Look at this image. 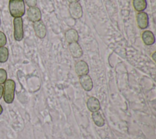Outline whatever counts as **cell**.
<instances>
[{
  "label": "cell",
  "mask_w": 156,
  "mask_h": 139,
  "mask_svg": "<svg viewBox=\"0 0 156 139\" xmlns=\"http://www.w3.org/2000/svg\"><path fill=\"white\" fill-rule=\"evenodd\" d=\"M9 10L13 18H21L25 13L24 0H9Z\"/></svg>",
  "instance_id": "cell-1"
},
{
  "label": "cell",
  "mask_w": 156,
  "mask_h": 139,
  "mask_svg": "<svg viewBox=\"0 0 156 139\" xmlns=\"http://www.w3.org/2000/svg\"><path fill=\"white\" fill-rule=\"evenodd\" d=\"M15 82L12 79H7L4 82L3 98L4 101L7 104L13 102L15 98Z\"/></svg>",
  "instance_id": "cell-2"
},
{
  "label": "cell",
  "mask_w": 156,
  "mask_h": 139,
  "mask_svg": "<svg viewBox=\"0 0 156 139\" xmlns=\"http://www.w3.org/2000/svg\"><path fill=\"white\" fill-rule=\"evenodd\" d=\"M13 23L14 38L16 41H20L24 37L23 19L22 18H14Z\"/></svg>",
  "instance_id": "cell-3"
},
{
  "label": "cell",
  "mask_w": 156,
  "mask_h": 139,
  "mask_svg": "<svg viewBox=\"0 0 156 139\" xmlns=\"http://www.w3.org/2000/svg\"><path fill=\"white\" fill-rule=\"evenodd\" d=\"M69 13L72 18L79 20L83 15V9L80 4L77 2L70 3L69 5Z\"/></svg>",
  "instance_id": "cell-4"
},
{
  "label": "cell",
  "mask_w": 156,
  "mask_h": 139,
  "mask_svg": "<svg viewBox=\"0 0 156 139\" xmlns=\"http://www.w3.org/2000/svg\"><path fill=\"white\" fill-rule=\"evenodd\" d=\"M33 28L35 34L37 37L43 39L46 35V27L43 21L41 20L34 22L33 24Z\"/></svg>",
  "instance_id": "cell-5"
},
{
  "label": "cell",
  "mask_w": 156,
  "mask_h": 139,
  "mask_svg": "<svg viewBox=\"0 0 156 139\" xmlns=\"http://www.w3.org/2000/svg\"><path fill=\"white\" fill-rule=\"evenodd\" d=\"M27 16L29 21L34 23L41 20V13L40 9L36 6L29 7L27 11Z\"/></svg>",
  "instance_id": "cell-6"
},
{
  "label": "cell",
  "mask_w": 156,
  "mask_h": 139,
  "mask_svg": "<svg viewBox=\"0 0 156 139\" xmlns=\"http://www.w3.org/2000/svg\"><path fill=\"white\" fill-rule=\"evenodd\" d=\"M136 23L138 27L141 29H146L149 25V17L144 12H138L136 15Z\"/></svg>",
  "instance_id": "cell-7"
},
{
  "label": "cell",
  "mask_w": 156,
  "mask_h": 139,
  "mask_svg": "<svg viewBox=\"0 0 156 139\" xmlns=\"http://www.w3.org/2000/svg\"><path fill=\"white\" fill-rule=\"evenodd\" d=\"M79 82L82 87L87 91H91L93 87L92 79L88 74L79 76Z\"/></svg>",
  "instance_id": "cell-8"
},
{
  "label": "cell",
  "mask_w": 156,
  "mask_h": 139,
  "mask_svg": "<svg viewBox=\"0 0 156 139\" xmlns=\"http://www.w3.org/2000/svg\"><path fill=\"white\" fill-rule=\"evenodd\" d=\"M75 71L79 76L87 74L89 72L88 65L83 60L78 61L75 65Z\"/></svg>",
  "instance_id": "cell-9"
},
{
  "label": "cell",
  "mask_w": 156,
  "mask_h": 139,
  "mask_svg": "<svg viewBox=\"0 0 156 139\" xmlns=\"http://www.w3.org/2000/svg\"><path fill=\"white\" fill-rule=\"evenodd\" d=\"M68 48L71 55L74 58H80L83 55L82 49L77 42L69 43Z\"/></svg>",
  "instance_id": "cell-10"
},
{
  "label": "cell",
  "mask_w": 156,
  "mask_h": 139,
  "mask_svg": "<svg viewBox=\"0 0 156 139\" xmlns=\"http://www.w3.org/2000/svg\"><path fill=\"white\" fill-rule=\"evenodd\" d=\"M87 106L88 110L91 112H98L101 108L99 100L93 96L88 98L87 102Z\"/></svg>",
  "instance_id": "cell-11"
},
{
  "label": "cell",
  "mask_w": 156,
  "mask_h": 139,
  "mask_svg": "<svg viewBox=\"0 0 156 139\" xmlns=\"http://www.w3.org/2000/svg\"><path fill=\"white\" fill-rule=\"evenodd\" d=\"M141 38L143 40V41L146 45L150 46L153 45L155 43V36L152 32L151 30H144L142 33Z\"/></svg>",
  "instance_id": "cell-12"
},
{
  "label": "cell",
  "mask_w": 156,
  "mask_h": 139,
  "mask_svg": "<svg viewBox=\"0 0 156 139\" xmlns=\"http://www.w3.org/2000/svg\"><path fill=\"white\" fill-rule=\"evenodd\" d=\"M65 38L68 43L77 42L79 40V34L74 29H70L66 31L65 34Z\"/></svg>",
  "instance_id": "cell-13"
},
{
  "label": "cell",
  "mask_w": 156,
  "mask_h": 139,
  "mask_svg": "<svg viewBox=\"0 0 156 139\" xmlns=\"http://www.w3.org/2000/svg\"><path fill=\"white\" fill-rule=\"evenodd\" d=\"M132 4L135 10L138 12H143L147 7L146 0H133Z\"/></svg>",
  "instance_id": "cell-14"
},
{
  "label": "cell",
  "mask_w": 156,
  "mask_h": 139,
  "mask_svg": "<svg viewBox=\"0 0 156 139\" xmlns=\"http://www.w3.org/2000/svg\"><path fill=\"white\" fill-rule=\"evenodd\" d=\"M92 118L95 124L98 127H102L104 125V119H103L101 114L98 111L93 112Z\"/></svg>",
  "instance_id": "cell-15"
},
{
  "label": "cell",
  "mask_w": 156,
  "mask_h": 139,
  "mask_svg": "<svg viewBox=\"0 0 156 139\" xmlns=\"http://www.w3.org/2000/svg\"><path fill=\"white\" fill-rule=\"evenodd\" d=\"M9 58V50L5 46L0 47V63H5Z\"/></svg>",
  "instance_id": "cell-16"
},
{
  "label": "cell",
  "mask_w": 156,
  "mask_h": 139,
  "mask_svg": "<svg viewBox=\"0 0 156 139\" xmlns=\"http://www.w3.org/2000/svg\"><path fill=\"white\" fill-rule=\"evenodd\" d=\"M7 79V71L3 69L0 68V85L4 84V82Z\"/></svg>",
  "instance_id": "cell-17"
},
{
  "label": "cell",
  "mask_w": 156,
  "mask_h": 139,
  "mask_svg": "<svg viewBox=\"0 0 156 139\" xmlns=\"http://www.w3.org/2000/svg\"><path fill=\"white\" fill-rule=\"evenodd\" d=\"M7 43V37L5 34L0 31V47L4 46Z\"/></svg>",
  "instance_id": "cell-18"
},
{
  "label": "cell",
  "mask_w": 156,
  "mask_h": 139,
  "mask_svg": "<svg viewBox=\"0 0 156 139\" xmlns=\"http://www.w3.org/2000/svg\"><path fill=\"white\" fill-rule=\"evenodd\" d=\"M24 1L29 7H35L37 3V0H24Z\"/></svg>",
  "instance_id": "cell-19"
},
{
  "label": "cell",
  "mask_w": 156,
  "mask_h": 139,
  "mask_svg": "<svg viewBox=\"0 0 156 139\" xmlns=\"http://www.w3.org/2000/svg\"><path fill=\"white\" fill-rule=\"evenodd\" d=\"M4 93V87L2 85H0V99L2 97Z\"/></svg>",
  "instance_id": "cell-20"
},
{
  "label": "cell",
  "mask_w": 156,
  "mask_h": 139,
  "mask_svg": "<svg viewBox=\"0 0 156 139\" xmlns=\"http://www.w3.org/2000/svg\"><path fill=\"white\" fill-rule=\"evenodd\" d=\"M69 3H74V2H77L79 1V0H67Z\"/></svg>",
  "instance_id": "cell-21"
},
{
  "label": "cell",
  "mask_w": 156,
  "mask_h": 139,
  "mask_svg": "<svg viewBox=\"0 0 156 139\" xmlns=\"http://www.w3.org/2000/svg\"><path fill=\"white\" fill-rule=\"evenodd\" d=\"M155 55H156V52H154L153 53V54L152 55V57L153 60H154V62H155V60H156V59H155Z\"/></svg>",
  "instance_id": "cell-22"
},
{
  "label": "cell",
  "mask_w": 156,
  "mask_h": 139,
  "mask_svg": "<svg viewBox=\"0 0 156 139\" xmlns=\"http://www.w3.org/2000/svg\"><path fill=\"white\" fill-rule=\"evenodd\" d=\"M2 112H3V109H2V106L0 105V115H1V113H2Z\"/></svg>",
  "instance_id": "cell-23"
},
{
  "label": "cell",
  "mask_w": 156,
  "mask_h": 139,
  "mask_svg": "<svg viewBox=\"0 0 156 139\" xmlns=\"http://www.w3.org/2000/svg\"><path fill=\"white\" fill-rule=\"evenodd\" d=\"M0 26H1V20H0Z\"/></svg>",
  "instance_id": "cell-24"
}]
</instances>
